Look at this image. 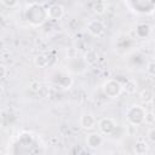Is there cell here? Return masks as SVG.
Instances as JSON below:
<instances>
[{
  "instance_id": "obj_17",
  "label": "cell",
  "mask_w": 155,
  "mask_h": 155,
  "mask_svg": "<svg viewBox=\"0 0 155 155\" xmlns=\"http://www.w3.org/2000/svg\"><path fill=\"white\" fill-rule=\"evenodd\" d=\"M148 138H149V140L155 143V127H153V128H150L148 131Z\"/></svg>"
},
{
  "instance_id": "obj_19",
  "label": "cell",
  "mask_w": 155,
  "mask_h": 155,
  "mask_svg": "<svg viewBox=\"0 0 155 155\" xmlns=\"http://www.w3.org/2000/svg\"><path fill=\"white\" fill-rule=\"evenodd\" d=\"M153 113H154V115H155V107H154V109H153Z\"/></svg>"
},
{
  "instance_id": "obj_8",
  "label": "cell",
  "mask_w": 155,
  "mask_h": 155,
  "mask_svg": "<svg viewBox=\"0 0 155 155\" xmlns=\"http://www.w3.org/2000/svg\"><path fill=\"white\" fill-rule=\"evenodd\" d=\"M148 151V143L143 139H139L134 144V153L138 154V155H143Z\"/></svg>"
},
{
  "instance_id": "obj_15",
  "label": "cell",
  "mask_w": 155,
  "mask_h": 155,
  "mask_svg": "<svg viewBox=\"0 0 155 155\" xmlns=\"http://www.w3.org/2000/svg\"><path fill=\"white\" fill-rule=\"evenodd\" d=\"M19 0H1V2L7 7H15Z\"/></svg>"
},
{
  "instance_id": "obj_12",
  "label": "cell",
  "mask_w": 155,
  "mask_h": 155,
  "mask_svg": "<svg viewBox=\"0 0 155 155\" xmlns=\"http://www.w3.org/2000/svg\"><path fill=\"white\" fill-rule=\"evenodd\" d=\"M144 122H145L147 125H154V124H155V115H154L153 111H148V113H145Z\"/></svg>"
},
{
  "instance_id": "obj_18",
  "label": "cell",
  "mask_w": 155,
  "mask_h": 155,
  "mask_svg": "<svg viewBox=\"0 0 155 155\" xmlns=\"http://www.w3.org/2000/svg\"><path fill=\"white\" fill-rule=\"evenodd\" d=\"M0 70H1L0 78H1V79H5V78H6V67H5V65H1V67H0Z\"/></svg>"
},
{
  "instance_id": "obj_5",
  "label": "cell",
  "mask_w": 155,
  "mask_h": 155,
  "mask_svg": "<svg viewBox=\"0 0 155 155\" xmlns=\"http://www.w3.org/2000/svg\"><path fill=\"white\" fill-rule=\"evenodd\" d=\"M80 124L85 130H92V128L96 127L97 121H96V117L92 114H84L80 119Z\"/></svg>"
},
{
  "instance_id": "obj_2",
  "label": "cell",
  "mask_w": 155,
  "mask_h": 155,
  "mask_svg": "<svg viewBox=\"0 0 155 155\" xmlns=\"http://www.w3.org/2000/svg\"><path fill=\"white\" fill-rule=\"evenodd\" d=\"M122 90H124V87L116 80H113V79H110L103 84V92L110 98L119 97L120 93L122 92Z\"/></svg>"
},
{
  "instance_id": "obj_11",
  "label": "cell",
  "mask_w": 155,
  "mask_h": 155,
  "mask_svg": "<svg viewBox=\"0 0 155 155\" xmlns=\"http://www.w3.org/2000/svg\"><path fill=\"white\" fill-rule=\"evenodd\" d=\"M48 64V59L46 58V56L44 54H40L35 58V65L39 67V68H45L46 65Z\"/></svg>"
},
{
  "instance_id": "obj_10",
  "label": "cell",
  "mask_w": 155,
  "mask_h": 155,
  "mask_svg": "<svg viewBox=\"0 0 155 155\" xmlns=\"http://www.w3.org/2000/svg\"><path fill=\"white\" fill-rule=\"evenodd\" d=\"M140 99H142L143 102H145V103H150V102H153V99H154V94H153V92H151L150 90L145 88V90H143V91L140 92Z\"/></svg>"
},
{
  "instance_id": "obj_6",
  "label": "cell",
  "mask_w": 155,
  "mask_h": 155,
  "mask_svg": "<svg viewBox=\"0 0 155 155\" xmlns=\"http://www.w3.org/2000/svg\"><path fill=\"white\" fill-rule=\"evenodd\" d=\"M86 144L90 148H98L103 144V137L101 133H91L86 138Z\"/></svg>"
},
{
  "instance_id": "obj_7",
  "label": "cell",
  "mask_w": 155,
  "mask_h": 155,
  "mask_svg": "<svg viewBox=\"0 0 155 155\" xmlns=\"http://www.w3.org/2000/svg\"><path fill=\"white\" fill-rule=\"evenodd\" d=\"M64 16V8L61 5H52L47 10V17L51 19H61Z\"/></svg>"
},
{
  "instance_id": "obj_3",
  "label": "cell",
  "mask_w": 155,
  "mask_h": 155,
  "mask_svg": "<svg viewBox=\"0 0 155 155\" xmlns=\"http://www.w3.org/2000/svg\"><path fill=\"white\" fill-rule=\"evenodd\" d=\"M116 122L111 117H103L98 122V128L103 134H111L115 131Z\"/></svg>"
},
{
  "instance_id": "obj_4",
  "label": "cell",
  "mask_w": 155,
  "mask_h": 155,
  "mask_svg": "<svg viewBox=\"0 0 155 155\" xmlns=\"http://www.w3.org/2000/svg\"><path fill=\"white\" fill-rule=\"evenodd\" d=\"M87 30L91 35L93 36H101L103 33H104V24L101 22V21H91L88 24H87Z\"/></svg>"
},
{
  "instance_id": "obj_16",
  "label": "cell",
  "mask_w": 155,
  "mask_h": 155,
  "mask_svg": "<svg viewBox=\"0 0 155 155\" xmlns=\"http://www.w3.org/2000/svg\"><path fill=\"white\" fill-rule=\"evenodd\" d=\"M147 71L151 75H155V62H150L147 65Z\"/></svg>"
},
{
  "instance_id": "obj_13",
  "label": "cell",
  "mask_w": 155,
  "mask_h": 155,
  "mask_svg": "<svg viewBox=\"0 0 155 155\" xmlns=\"http://www.w3.org/2000/svg\"><path fill=\"white\" fill-rule=\"evenodd\" d=\"M136 82H134V80H128L127 82H126V85H125V90H126V92H128V93H132V92H134L136 91Z\"/></svg>"
},
{
  "instance_id": "obj_9",
  "label": "cell",
  "mask_w": 155,
  "mask_h": 155,
  "mask_svg": "<svg viewBox=\"0 0 155 155\" xmlns=\"http://www.w3.org/2000/svg\"><path fill=\"white\" fill-rule=\"evenodd\" d=\"M97 59H98V54H97V52L93 51V50H88V51L86 52V54H85V58H84V61L86 62L87 65L94 64V63L97 62Z\"/></svg>"
},
{
  "instance_id": "obj_14",
  "label": "cell",
  "mask_w": 155,
  "mask_h": 155,
  "mask_svg": "<svg viewBox=\"0 0 155 155\" xmlns=\"http://www.w3.org/2000/svg\"><path fill=\"white\" fill-rule=\"evenodd\" d=\"M29 87H30V90L33 91V92H39V90L41 88V85L39 84V81H31L30 82V85H29Z\"/></svg>"
},
{
  "instance_id": "obj_1",
  "label": "cell",
  "mask_w": 155,
  "mask_h": 155,
  "mask_svg": "<svg viewBox=\"0 0 155 155\" xmlns=\"http://www.w3.org/2000/svg\"><path fill=\"white\" fill-rule=\"evenodd\" d=\"M144 117H145V110L140 105H132V107L128 108V110L126 113L127 121L132 125H136V126L143 124Z\"/></svg>"
}]
</instances>
